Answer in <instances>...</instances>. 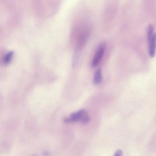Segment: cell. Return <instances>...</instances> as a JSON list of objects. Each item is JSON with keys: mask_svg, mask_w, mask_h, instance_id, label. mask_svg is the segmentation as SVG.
<instances>
[{"mask_svg": "<svg viewBox=\"0 0 156 156\" xmlns=\"http://www.w3.org/2000/svg\"><path fill=\"white\" fill-rule=\"evenodd\" d=\"M88 116V114L86 111L84 109H81L77 112L72 114L69 117L64 119V121L67 123L78 121L82 122Z\"/></svg>", "mask_w": 156, "mask_h": 156, "instance_id": "cell-1", "label": "cell"}, {"mask_svg": "<svg viewBox=\"0 0 156 156\" xmlns=\"http://www.w3.org/2000/svg\"><path fill=\"white\" fill-rule=\"evenodd\" d=\"M106 48V43L105 42L101 43L98 46L95 53L91 66L94 68L97 66L102 58Z\"/></svg>", "mask_w": 156, "mask_h": 156, "instance_id": "cell-2", "label": "cell"}, {"mask_svg": "<svg viewBox=\"0 0 156 156\" xmlns=\"http://www.w3.org/2000/svg\"><path fill=\"white\" fill-rule=\"evenodd\" d=\"M149 53L150 56L153 58L155 55L156 47V33H154L151 38L148 41Z\"/></svg>", "mask_w": 156, "mask_h": 156, "instance_id": "cell-3", "label": "cell"}, {"mask_svg": "<svg viewBox=\"0 0 156 156\" xmlns=\"http://www.w3.org/2000/svg\"><path fill=\"white\" fill-rule=\"evenodd\" d=\"M102 78V70L100 68H98L95 72L93 79L94 84L98 85L100 83Z\"/></svg>", "mask_w": 156, "mask_h": 156, "instance_id": "cell-4", "label": "cell"}, {"mask_svg": "<svg viewBox=\"0 0 156 156\" xmlns=\"http://www.w3.org/2000/svg\"><path fill=\"white\" fill-rule=\"evenodd\" d=\"M13 55V52L11 51L9 52L6 55L4 58V62L5 64H8L10 62Z\"/></svg>", "mask_w": 156, "mask_h": 156, "instance_id": "cell-5", "label": "cell"}, {"mask_svg": "<svg viewBox=\"0 0 156 156\" xmlns=\"http://www.w3.org/2000/svg\"><path fill=\"white\" fill-rule=\"evenodd\" d=\"M147 32L148 41L151 38L154 33V27L152 25L150 24L149 25Z\"/></svg>", "mask_w": 156, "mask_h": 156, "instance_id": "cell-6", "label": "cell"}, {"mask_svg": "<svg viewBox=\"0 0 156 156\" xmlns=\"http://www.w3.org/2000/svg\"><path fill=\"white\" fill-rule=\"evenodd\" d=\"M122 151L121 150H119L116 152L114 156H122Z\"/></svg>", "mask_w": 156, "mask_h": 156, "instance_id": "cell-7", "label": "cell"}, {"mask_svg": "<svg viewBox=\"0 0 156 156\" xmlns=\"http://www.w3.org/2000/svg\"><path fill=\"white\" fill-rule=\"evenodd\" d=\"M44 156H50V154L48 152H45L43 154Z\"/></svg>", "mask_w": 156, "mask_h": 156, "instance_id": "cell-8", "label": "cell"}, {"mask_svg": "<svg viewBox=\"0 0 156 156\" xmlns=\"http://www.w3.org/2000/svg\"><path fill=\"white\" fill-rule=\"evenodd\" d=\"M36 156V155H35V156Z\"/></svg>", "mask_w": 156, "mask_h": 156, "instance_id": "cell-9", "label": "cell"}]
</instances>
